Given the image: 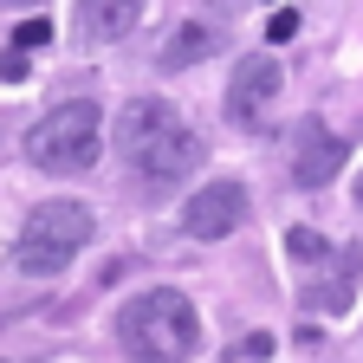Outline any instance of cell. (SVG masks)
Instances as JSON below:
<instances>
[{"label":"cell","mask_w":363,"mask_h":363,"mask_svg":"<svg viewBox=\"0 0 363 363\" xmlns=\"http://www.w3.org/2000/svg\"><path fill=\"white\" fill-rule=\"evenodd\" d=\"M13 45H20V52H39V45H52V20H26V26H13Z\"/></svg>","instance_id":"cell-12"},{"label":"cell","mask_w":363,"mask_h":363,"mask_svg":"<svg viewBox=\"0 0 363 363\" xmlns=\"http://www.w3.org/2000/svg\"><path fill=\"white\" fill-rule=\"evenodd\" d=\"M344 169V136L325 123H298V143H292V182L298 189H325Z\"/></svg>","instance_id":"cell-7"},{"label":"cell","mask_w":363,"mask_h":363,"mask_svg":"<svg viewBox=\"0 0 363 363\" xmlns=\"http://www.w3.org/2000/svg\"><path fill=\"white\" fill-rule=\"evenodd\" d=\"M240 220H247V189L240 182H201L182 201V234L189 240H227Z\"/></svg>","instance_id":"cell-5"},{"label":"cell","mask_w":363,"mask_h":363,"mask_svg":"<svg viewBox=\"0 0 363 363\" xmlns=\"http://www.w3.org/2000/svg\"><path fill=\"white\" fill-rule=\"evenodd\" d=\"M0 78H7V84H20V78H26V52H20V45L0 59Z\"/></svg>","instance_id":"cell-14"},{"label":"cell","mask_w":363,"mask_h":363,"mask_svg":"<svg viewBox=\"0 0 363 363\" xmlns=\"http://www.w3.org/2000/svg\"><path fill=\"white\" fill-rule=\"evenodd\" d=\"M91 234H98V220H91L84 201H39L20 227V240H13V266L26 279H59L91 247Z\"/></svg>","instance_id":"cell-3"},{"label":"cell","mask_w":363,"mask_h":363,"mask_svg":"<svg viewBox=\"0 0 363 363\" xmlns=\"http://www.w3.org/2000/svg\"><path fill=\"white\" fill-rule=\"evenodd\" d=\"M143 7L150 0H78V26H84L91 45H111V39H123L136 20H143Z\"/></svg>","instance_id":"cell-9"},{"label":"cell","mask_w":363,"mask_h":363,"mask_svg":"<svg viewBox=\"0 0 363 363\" xmlns=\"http://www.w3.org/2000/svg\"><path fill=\"white\" fill-rule=\"evenodd\" d=\"M220 45H227V33H220V26H208V20H182V26L162 39V52H156V72H189V65L214 59Z\"/></svg>","instance_id":"cell-8"},{"label":"cell","mask_w":363,"mask_h":363,"mask_svg":"<svg viewBox=\"0 0 363 363\" xmlns=\"http://www.w3.org/2000/svg\"><path fill=\"white\" fill-rule=\"evenodd\" d=\"M357 208H363V182H357Z\"/></svg>","instance_id":"cell-17"},{"label":"cell","mask_w":363,"mask_h":363,"mask_svg":"<svg viewBox=\"0 0 363 363\" xmlns=\"http://www.w3.org/2000/svg\"><path fill=\"white\" fill-rule=\"evenodd\" d=\"M0 7H33V0H0Z\"/></svg>","instance_id":"cell-16"},{"label":"cell","mask_w":363,"mask_h":363,"mask_svg":"<svg viewBox=\"0 0 363 363\" xmlns=\"http://www.w3.org/2000/svg\"><path fill=\"white\" fill-rule=\"evenodd\" d=\"M292 33H298V13H292V7H272V20H266V39H272V45H286Z\"/></svg>","instance_id":"cell-13"},{"label":"cell","mask_w":363,"mask_h":363,"mask_svg":"<svg viewBox=\"0 0 363 363\" xmlns=\"http://www.w3.org/2000/svg\"><path fill=\"white\" fill-rule=\"evenodd\" d=\"M279 59H266V52H253V59H240L234 65V78H227V117H234L240 130H253L259 123V111L279 98Z\"/></svg>","instance_id":"cell-6"},{"label":"cell","mask_w":363,"mask_h":363,"mask_svg":"<svg viewBox=\"0 0 363 363\" xmlns=\"http://www.w3.org/2000/svg\"><path fill=\"white\" fill-rule=\"evenodd\" d=\"M117 150L130 156V169L143 175V182H182V175H195L201 162H208V150H201V136L175 117V104H162V98H130L123 104V117H117Z\"/></svg>","instance_id":"cell-1"},{"label":"cell","mask_w":363,"mask_h":363,"mask_svg":"<svg viewBox=\"0 0 363 363\" xmlns=\"http://www.w3.org/2000/svg\"><path fill=\"white\" fill-rule=\"evenodd\" d=\"M98 143H104V111L91 104V98L52 104V111L26 130V156L45 175H84L91 162H98Z\"/></svg>","instance_id":"cell-4"},{"label":"cell","mask_w":363,"mask_h":363,"mask_svg":"<svg viewBox=\"0 0 363 363\" xmlns=\"http://www.w3.org/2000/svg\"><path fill=\"white\" fill-rule=\"evenodd\" d=\"M117 350L130 363H189L201 350V318L175 286H150L117 311Z\"/></svg>","instance_id":"cell-2"},{"label":"cell","mask_w":363,"mask_h":363,"mask_svg":"<svg viewBox=\"0 0 363 363\" xmlns=\"http://www.w3.org/2000/svg\"><path fill=\"white\" fill-rule=\"evenodd\" d=\"M286 253L292 259H331V247H325L318 227H292V234H286Z\"/></svg>","instance_id":"cell-11"},{"label":"cell","mask_w":363,"mask_h":363,"mask_svg":"<svg viewBox=\"0 0 363 363\" xmlns=\"http://www.w3.org/2000/svg\"><path fill=\"white\" fill-rule=\"evenodd\" d=\"M357 279H363V240H344L331 253V279H325V292H318V305L325 311H350L357 305Z\"/></svg>","instance_id":"cell-10"},{"label":"cell","mask_w":363,"mask_h":363,"mask_svg":"<svg viewBox=\"0 0 363 363\" xmlns=\"http://www.w3.org/2000/svg\"><path fill=\"white\" fill-rule=\"evenodd\" d=\"M240 357H253V363H266V357H272V337H266V331H253V337L240 344Z\"/></svg>","instance_id":"cell-15"}]
</instances>
